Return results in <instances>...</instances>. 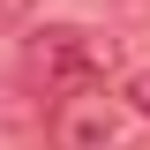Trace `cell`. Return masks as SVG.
Wrapping results in <instances>:
<instances>
[{
    "label": "cell",
    "instance_id": "cell-3",
    "mask_svg": "<svg viewBox=\"0 0 150 150\" xmlns=\"http://www.w3.org/2000/svg\"><path fill=\"white\" fill-rule=\"evenodd\" d=\"M120 98H128V112H135V120L150 128V68H135V75H128V90H120Z\"/></svg>",
    "mask_w": 150,
    "mask_h": 150
},
{
    "label": "cell",
    "instance_id": "cell-2",
    "mask_svg": "<svg viewBox=\"0 0 150 150\" xmlns=\"http://www.w3.org/2000/svg\"><path fill=\"white\" fill-rule=\"evenodd\" d=\"M53 150H150L135 143V112L112 90H83L53 105Z\"/></svg>",
    "mask_w": 150,
    "mask_h": 150
},
{
    "label": "cell",
    "instance_id": "cell-1",
    "mask_svg": "<svg viewBox=\"0 0 150 150\" xmlns=\"http://www.w3.org/2000/svg\"><path fill=\"white\" fill-rule=\"evenodd\" d=\"M23 68H30V83H38L45 98L105 90V75H112V38L83 30V23H45V30H30V45H23Z\"/></svg>",
    "mask_w": 150,
    "mask_h": 150
}]
</instances>
